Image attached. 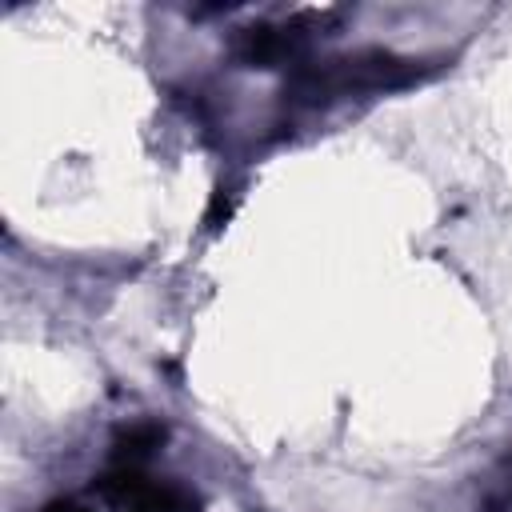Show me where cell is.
Returning <instances> with one entry per match:
<instances>
[{"label":"cell","mask_w":512,"mask_h":512,"mask_svg":"<svg viewBox=\"0 0 512 512\" xmlns=\"http://www.w3.org/2000/svg\"><path fill=\"white\" fill-rule=\"evenodd\" d=\"M228 212H232V196H228V188H216V196H212V208H208V228H220L224 220H228Z\"/></svg>","instance_id":"obj_4"},{"label":"cell","mask_w":512,"mask_h":512,"mask_svg":"<svg viewBox=\"0 0 512 512\" xmlns=\"http://www.w3.org/2000/svg\"><path fill=\"white\" fill-rule=\"evenodd\" d=\"M308 24L312 16H296L288 24H248L236 32L232 40V52L240 64L248 68H276V64H288L296 56V48L308 40Z\"/></svg>","instance_id":"obj_2"},{"label":"cell","mask_w":512,"mask_h":512,"mask_svg":"<svg viewBox=\"0 0 512 512\" xmlns=\"http://www.w3.org/2000/svg\"><path fill=\"white\" fill-rule=\"evenodd\" d=\"M160 444H164V428L160 424H152V420L148 424H132L116 440V460H140V456H148Z\"/></svg>","instance_id":"obj_3"},{"label":"cell","mask_w":512,"mask_h":512,"mask_svg":"<svg viewBox=\"0 0 512 512\" xmlns=\"http://www.w3.org/2000/svg\"><path fill=\"white\" fill-rule=\"evenodd\" d=\"M44 512H88V508H80L76 500H52V504H44Z\"/></svg>","instance_id":"obj_5"},{"label":"cell","mask_w":512,"mask_h":512,"mask_svg":"<svg viewBox=\"0 0 512 512\" xmlns=\"http://www.w3.org/2000/svg\"><path fill=\"white\" fill-rule=\"evenodd\" d=\"M424 68L420 60H404L392 56L384 48H364L340 60H324V64H300L292 72V80L284 84V96L300 100V104H324L348 92H380V88H404L412 80H420Z\"/></svg>","instance_id":"obj_1"}]
</instances>
